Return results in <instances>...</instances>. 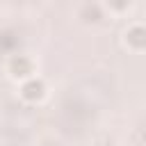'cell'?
I'll return each mask as SVG.
<instances>
[{"mask_svg":"<svg viewBox=\"0 0 146 146\" xmlns=\"http://www.w3.org/2000/svg\"><path fill=\"white\" fill-rule=\"evenodd\" d=\"M11 73L16 75V78H23V75H27V73H32V64H30V59L27 57H14L11 59Z\"/></svg>","mask_w":146,"mask_h":146,"instance_id":"2","label":"cell"},{"mask_svg":"<svg viewBox=\"0 0 146 146\" xmlns=\"http://www.w3.org/2000/svg\"><path fill=\"white\" fill-rule=\"evenodd\" d=\"M23 98H27V100H39L41 96H43V91H46V87H43V82L41 80H30V82H25L23 84Z\"/></svg>","mask_w":146,"mask_h":146,"instance_id":"1","label":"cell"},{"mask_svg":"<svg viewBox=\"0 0 146 146\" xmlns=\"http://www.w3.org/2000/svg\"><path fill=\"white\" fill-rule=\"evenodd\" d=\"M125 36H128V43L135 46V48H144L146 46V27H139V25L130 27Z\"/></svg>","mask_w":146,"mask_h":146,"instance_id":"3","label":"cell"}]
</instances>
